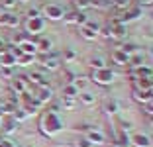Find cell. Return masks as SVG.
<instances>
[{
    "label": "cell",
    "mask_w": 153,
    "mask_h": 147,
    "mask_svg": "<svg viewBox=\"0 0 153 147\" xmlns=\"http://www.w3.org/2000/svg\"><path fill=\"white\" fill-rule=\"evenodd\" d=\"M114 79H116V75H114V71L110 67L98 69V71L92 73V80H94V82H98V85H112Z\"/></svg>",
    "instance_id": "cell-2"
},
{
    "label": "cell",
    "mask_w": 153,
    "mask_h": 147,
    "mask_svg": "<svg viewBox=\"0 0 153 147\" xmlns=\"http://www.w3.org/2000/svg\"><path fill=\"white\" fill-rule=\"evenodd\" d=\"M76 59V55H75V51H71V49H67L63 53V61H67V63H73Z\"/></svg>",
    "instance_id": "cell-29"
},
{
    "label": "cell",
    "mask_w": 153,
    "mask_h": 147,
    "mask_svg": "<svg viewBox=\"0 0 153 147\" xmlns=\"http://www.w3.org/2000/svg\"><path fill=\"white\" fill-rule=\"evenodd\" d=\"M104 36L112 37V39H124L126 37V24H120V22L112 20V24L104 30Z\"/></svg>",
    "instance_id": "cell-4"
},
{
    "label": "cell",
    "mask_w": 153,
    "mask_h": 147,
    "mask_svg": "<svg viewBox=\"0 0 153 147\" xmlns=\"http://www.w3.org/2000/svg\"><path fill=\"white\" fill-rule=\"evenodd\" d=\"M39 65H41V69H47V71H57V69H59V65H61L59 53H53V51L45 53L43 57L39 59Z\"/></svg>",
    "instance_id": "cell-3"
},
{
    "label": "cell",
    "mask_w": 153,
    "mask_h": 147,
    "mask_svg": "<svg viewBox=\"0 0 153 147\" xmlns=\"http://www.w3.org/2000/svg\"><path fill=\"white\" fill-rule=\"evenodd\" d=\"M36 100L41 104V106H43V104H49L51 100H53V90H51L47 85H45V86H39V92H37Z\"/></svg>",
    "instance_id": "cell-9"
},
{
    "label": "cell",
    "mask_w": 153,
    "mask_h": 147,
    "mask_svg": "<svg viewBox=\"0 0 153 147\" xmlns=\"http://www.w3.org/2000/svg\"><path fill=\"white\" fill-rule=\"evenodd\" d=\"M116 110H118V102L116 100H110V102L104 104V112H106V114H116Z\"/></svg>",
    "instance_id": "cell-27"
},
{
    "label": "cell",
    "mask_w": 153,
    "mask_h": 147,
    "mask_svg": "<svg viewBox=\"0 0 153 147\" xmlns=\"http://www.w3.org/2000/svg\"><path fill=\"white\" fill-rule=\"evenodd\" d=\"M43 30H45V20L41 18V16H37V18H27V22H26V31L27 33L39 36V33H43Z\"/></svg>",
    "instance_id": "cell-5"
},
{
    "label": "cell",
    "mask_w": 153,
    "mask_h": 147,
    "mask_svg": "<svg viewBox=\"0 0 153 147\" xmlns=\"http://www.w3.org/2000/svg\"><path fill=\"white\" fill-rule=\"evenodd\" d=\"M61 128H63V122L59 120L57 112H45L43 118H41V129H43V134L53 137L55 134L61 131Z\"/></svg>",
    "instance_id": "cell-1"
},
{
    "label": "cell",
    "mask_w": 153,
    "mask_h": 147,
    "mask_svg": "<svg viewBox=\"0 0 153 147\" xmlns=\"http://www.w3.org/2000/svg\"><path fill=\"white\" fill-rule=\"evenodd\" d=\"M0 6H2L6 12H10V10H14L18 6V0H0Z\"/></svg>",
    "instance_id": "cell-26"
},
{
    "label": "cell",
    "mask_w": 153,
    "mask_h": 147,
    "mask_svg": "<svg viewBox=\"0 0 153 147\" xmlns=\"http://www.w3.org/2000/svg\"><path fill=\"white\" fill-rule=\"evenodd\" d=\"M27 86H30V82L26 76H14L12 79V90L16 94H27Z\"/></svg>",
    "instance_id": "cell-8"
},
{
    "label": "cell",
    "mask_w": 153,
    "mask_h": 147,
    "mask_svg": "<svg viewBox=\"0 0 153 147\" xmlns=\"http://www.w3.org/2000/svg\"><path fill=\"white\" fill-rule=\"evenodd\" d=\"M43 14H45V18H49V20H53V22H57V20H63L65 10L61 8L59 4H47L43 8Z\"/></svg>",
    "instance_id": "cell-6"
},
{
    "label": "cell",
    "mask_w": 153,
    "mask_h": 147,
    "mask_svg": "<svg viewBox=\"0 0 153 147\" xmlns=\"http://www.w3.org/2000/svg\"><path fill=\"white\" fill-rule=\"evenodd\" d=\"M0 128H2V120H0Z\"/></svg>",
    "instance_id": "cell-36"
},
{
    "label": "cell",
    "mask_w": 153,
    "mask_h": 147,
    "mask_svg": "<svg viewBox=\"0 0 153 147\" xmlns=\"http://www.w3.org/2000/svg\"><path fill=\"white\" fill-rule=\"evenodd\" d=\"M143 4H147V6H149V4H151V0H143Z\"/></svg>",
    "instance_id": "cell-35"
},
{
    "label": "cell",
    "mask_w": 153,
    "mask_h": 147,
    "mask_svg": "<svg viewBox=\"0 0 153 147\" xmlns=\"http://www.w3.org/2000/svg\"><path fill=\"white\" fill-rule=\"evenodd\" d=\"M90 67L94 69V71H98V69H104V67H106V61H104L102 57H92V59H90Z\"/></svg>",
    "instance_id": "cell-22"
},
{
    "label": "cell",
    "mask_w": 153,
    "mask_h": 147,
    "mask_svg": "<svg viewBox=\"0 0 153 147\" xmlns=\"http://www.w3.org/2000/svg\"><path fill=\"white\" fill-rule=\"evenodd\" d=\"M33 63H36V55L20 53L18 57H16V65H20V67H30V65H33Z\"/></svg>",
    "instance_id": "cell-16"
},
{
    "label": "cell",
    "mask_w": 153,
    "mask_h": 147,
    "mask_svg": "<svg viewBox=\"0 0 153 147\" xmlns=\"http://www.w3.org/2000/svg\"><path fill=\"white\" fill-rule=\"evenodd\" d=\"M85 137L88 139L92 145H102V143L106 141V135H104L98 128H90V129H86V135H85Z\"/></svg>",
    "instance_id": "cell-7"
},
{
    "label": "cell",
    "mask_w": 153,
    "mask_h": 147,
    "mask_svg": "<svg viewBox=\"0 0 153 147\" xmlns=\"http://www.w3.org/2000/svg\"><path fill=\"white\" fill-rule=\"evenodd\" d=\"M90 6H96L100 10H106L112 6V0H90Z\"/></svg>",
    "instance_id": "cell-23"
},
{
    "label": "cell",
    "mask_w": 153,
    "mask_h": 147,
    "mask_svg": "<svg viewBox=\"0 0 153 147\" xmlns=\"http://www.w3.org/2000/svg\"><path fill=\"white\" fill-rule=\"evenodd\" d=\"M73 4H75L76 10H86L90 8V0H73Z\"/></svg>",
    "instance_id": "cell-28"
},
{
    "label": "cell",
    "mask_w": 153,
    "mask_h": 147,
    "mask_svg": "<svg viewBox=\"0 0 153 147\" xmlns=\"http://www.w3.org/2000/svg\"><path fill=\"white\" fill-rule=\"evenodd\" d=\"M112 61L116 63V65H128V61H130V55L118 47V49H114V53H112Z\"/></svg>",
    "instance_id": "cell-13"
},
{
    "label": "cell",
    "mask_w": 153,
    "mask_h": 147,
    "mask_svg": "<svg viewBox=\"0 0 153 147\" xmlns=\"http://www.w3.org/2000/svg\"><path fill=\"white\" fill-rule=\"evenodd\" d=\"M26 16H27V18H37V16H39V10H36V8H33V10H27Z\"/></svg>",
    "instance_id": "cell-32"
},
{
    "label": "cell",
    "mask_w": 153,
    "mask_h": 147,
    "mask_svg": "<svg viewBox=\"0 0 153 147\" xmlns=\"http://www.w3.org/2000/svg\"><path fill=\"white\" fill-rule=\"evenodd\" d=\"M76 147H94V145H92L86 137H81L79 141H76Z\"/></svg>",
    "instance_id": "cell-30"
},
{
    "label": "cell",
    "mask_w": 153,
    "mask_h": 147,
    "mask_svg": "<svg viewBox=\"0 0 153 147\" xmlns=\"http://www.w3.org/2000/svg\"><path fill=\"white\" fill-rule=\"evenodd\" d=\"M135 82V90H140V92H151V79H147V76H135L134 79Z\"/></svg>",
    "instance_id": "cell-10"
},
{
    "label": "cell",
    "mask_w": 153,
    "mask_h": 147,
    "mask_svg": "<svg viewBox=\"0 0 153 147\" xmlns=\"http://www.w3.org/2000/svg\"><path fill=\"white\" fill-rule=\"evenodd\" d=\"M16 124H18V122L14 120V118H10L8 122H2V131H4V134H12V131H16Z\"/></svg>",
    "instance_id": "cell-20"
},
{
    "label": "cell",
    "mask_w": 153,
    "mask_h": 147,
    "mask_svg": "<svg viewBox=\"0 0 153 147\" xmlns=\"http://www.w3.org/2000/svg\"><path fill=\"white\" fill-rule=\"evenodd\" d=\"M79 100H81L82 104H86V106H92V104L96 102V96L94 94H90V92H82V94H79Z\"/></svg>",
    "instance_id": "cell-19"
},
{
    "label": "cell",
    "mask_w": 153,
    "mask_h": 147,
    "mask_svg": "<svg viewBox=\"0 0 153 147\" xmlns=\"http://www.w3.org/2000/svg\"><path fill=\"white\" fill-rule=\"evenodd\" d=\"M2 75H4V76H8V79H14L12 69H2Z\"/></svg>",
    "instance_id": "cell-33"
},
{
    "label": "cell",
    "mask_w": 153,
    "mask_h": 147,
    "mask_svg": "<svg viewBox=\"0 0 153 147\" xmlns=\"http://www.w3.org/2000/svg\"><path fill=\"white\" fill-rule=\"evenodd\" d=\"M26 79H27V82H33V85H39V86L47 85V79H45L43 73H36V71H33L32 75H27Z\"/></svg>",
    "instance_id": "cell-15"
},
{
    "label": "cell",
    "mask_w": 153,
    "mask_h": 147,
    "mask_svg": "<svg viewBox=\"0 0 153 147\" xmlns=\"http://www.w3.org/2000/svg\"><path fill=\"white\" fill-rule=\"evenodd\" d=\"M112 6H116L122 12H126V10L131 8V0H112Z\"/></svg>",
    "instance_id": "cell-21"
},
{
    "label": "cell",
    "mask_w": 153,
    "mask_h": 147,
    "mask_svg": "<svg viewBox=\"0 0 153 147\" xmlns=\"http://www.w3.org/2000/svg\"><path fill=\"white\" fill-rule=\"evenodd\" d=\"M63 106L71 110V108L75 106V98H63Z\"/></svg>",
    "instance_id": "cell-31"
},
{
    "label": "cell",
    "mask_w": 153,
    "mask_h": 147,
    "mask_svg": "<svg viewBox=\"0 0 153 147\" xmlns=\"http://www.w3.org/2000/svg\"><path fill=\"white\" fill-rule=\"evenodd\" d=\"M130 143H134L135 147H151V139H149V135H145V134H135V135H131Z\"/></svg>",
    "instance_id": "cell-11"
},
{
    "label": "cell",
    "mask_w": 153,
    "mask_h": 147,
    "mask_svg": "<svg viewBox=\"0 0 153 147\" xmlns=\"http://www.w3.org/2000/svg\"><path fill=\"white\" fill-rule=\"evenodd\" d=\"M134 98H135V102L151 104V92H140V90H134Z\"/></svg>",
    "instance_id": "cell-17"
},
{
    "label": "cell",
    "mask_w": 153,
    "mask_h": 147,
    "mask_svg": "<svg viewBox=\"0 0 153 147\" xmlns=\"http://www.w3.org/2000/svg\"><path fill=\"white\" fill-rule=\"evenodd\" d=\"M0 147H12V143L6 141V139H2V141H0Z\"/></svg>",
    "instance_id": "cell-34"
},
{
    "label": "cell",
    "mask_w": 153,
    "mask_h": 147,
    "mask_svg": "<svg viewBox=\"0 0 153 147\" xmlns=\"http://www.w3.org/2000/svg\"><path fill=\"white\" fill-rule=\"evenodd\" d=\"M81 36L85 37V39H96V37H98V33H96V31H92V30H88V27H85V26H82V27H81Z\"/></svg>",
    "instance_id": "cell-25"
},
{
    "label": "cell",
    "mask_w": 153,
    "mask_h": 147,
    "mask_svg": "<svg viewBox=\"0 0 153 147\" xmlns=\"http://www.w3.org/2000/svg\"><path fill=\"white\" fill-rule=\"evenodd\" d=\"M0 26L16 27V26H18V18H16V16H14L12 12H4V14H0Z\"/></svg>",
    "instance_id": "cell-12"
},
{
    "label": "cell",
    "mask_w": 153,
    "mask_h": 147,
    "mask_svg": "<svg viewBox=\"0 0 153 147\" xmlns=\"http://www.w3.org/2000/svg\"><path fill=\"white\" fill-rule=\"evenodd\" d=\"M76 96H79V90L75 88L73 82H69V85L63 86V98H76Z\"/></svg>",
    "instance_id": "cell-18"
},
{
    "label": "cell",
    "mask_w": 153,
    "mask_h": 147,
    "mask_svg": "<svg viewBox=\"0 0 153 147\" xmlns=\"http://www.w3.org/2000/svg\"><path fill=\"white\" fill-rule=\"evenodd\" d=\"M71 82L75 85V88H76V90H85V88H86V85H88V80H86L85 76H81V79L76 76V79H75V80H71Z\"/></svg>",
    "instance_id": "cell-24"
},
{
    "label": "cell",
    "mask_w": 153,
    "mask_h": 147,
    "mask_svg": "<svg viewBox=\"0 0 153 147\" xmlns=\"http://www.w3.org/2000/svg\"><path fill=\"white\" fill-rule=\"evenodd\" d=\"M36 47H37V53H49L53 43H51L49 37H39V39L36 41Z\"/></svg>",
    "instance_id": "cell-14"
}]
</instances>
